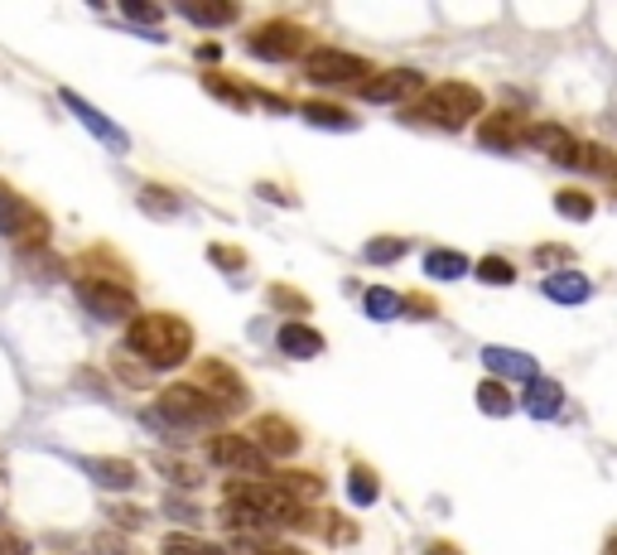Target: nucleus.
I'll return each mask as SVG.
<instances>
[{
    "mask_svg": "<svg viewBox=\"0 0 617 555\" xmlns=\"http://www.w3.org/2000/svg\"><path fill=\"white\" fill-rule=\"evenodd\" d=\"M603 555H617V527H608V541H603Z\"/></svg>",
    "mask_w": 617,
    "mask_h": 555,
    "instance_id": "43",
    "label": "nucleus"
},
{
    "mask_svg": "<svg viewBox=\"0 0 617 555\" xmlns=\"http://www.w3.org/2000/svg\"><path fill=\"white\" fill-rule=\"evenodd\" d=\"M473 275H478L482 285H516V266L507 257H482L473 266Z\"/></svg>",
    "mask_w": 617,
    "mask_h": 555,
    "instance_id": "32",
    "label": "nucleus"
},
{
    "mask_svg": "<svg viewBox=\"0 0 617 555\" xmlns=\"http://www.w3.org/2000/svg\"><path fill=\"white\" fill-rule=\"evenodd\" d=\"M251 444L266 454V459H295L305 435L289 425L285 416H256V430H251Z\"/></svg>",
    "mask_w": 617,
    "mask_h": 555,
    "instance_id": "11",
    "label": "nucleus"
},
{
    "mask_svg": "<svg viewBox=\"0 0 617 555\" xmlns=\"http://www.w3.org/2000/svg\"><path fill=\"white\" fill-rule=\"evenodd\" d=\"M203 87L212 97H218V102H227V107H237V111H246L251 107V92H246V87H237L232 83L227 73H203Z\"/></svg>",
    "mask_w": 617,
    "mask_h": 555,
    "instance_id": "29",
    "label": "nucleus"
},
{
    "mask_svg": "<svg viewBox=\"0 0 617 555\" xmlns=\"http://www.w3.org/2000/svg\"><path fill=\"white\" fill-rule=\"evenodd\" d=\"M541 295L555 305H583V299H593V281L583 271H555L541 281Z\"/></svg>",
    "mask_w": 617,
    "mask_h": 555,
    "instance_id": "17",
    "label": "nucleus"
},
{
    "mask_svg": "<svg viewBox=\"0 0 617 555\" xmlns=\"http://www.w3.org/2000/svg\"><path fill=\"white\" fill-rule=\"evenodd\" d=\"M420 555H464V551H458L454 541H424V551H420Z\"/></svg>",
    "mask_w": 617,
    "mask_h": 555,
    "instance_id": "41",
    "label": "nucleus"
},
{
    "mask_svg": "<svg viewBox=\"0 0 617 555\" xmlns=\"http://www.w3.org/2000/svg\"><path fill=\"white\" fill-rule=\"evenodd\" d=\"M468 271H473V261H468L464 251H454V247L424 251V275H430V281H458V275H468Z\"/></svg>",
    "mask_w": 617,
    "mask_h": 555,
    "instance_id": "22",
    "label": "nucleus"
},
{
    "mask_svg": "<svg viewBox=\"0 0 617 555\" xmlns=\"http://www.w3.org/2000/svg\"><path fill=\"white\" fill-rule=\"evenodd\" d=\"M59 97H63V107H69V111H73V116H77V121H83V126H87V131H92V136H97V140H102V146H111V150H116V155H126V150H131V136H126V131H121V126H116V121H107V116H102V111H97L92 102H87V97H77V92H73V87H63V92H59Z\"/></svg>",
    "mask_w": 617,
    "mask_h": 555,
    "instance_id": "12",
    "label": "nucleus"
},
{
    "mask_svg": "<svg viewBox=\"0 0 617 555\" xmlns=\"http://www.w3.org/2000/svg\"><path fill=\"white\" fill-rule=\"evenodd\" d=\"M126 353L140 358L150 372L184 368L194 358V329L178 314H136L126 329Z\"/></svg>",
    "mask_w": 617,
    "mask_h": 555,
    "instance_id": "1",
    "label": "nucleus"
},
{
    "mask_svg": "<svg viewBox=\"0 0 617 555\" xmlns=\"http://www.w3.org/2000/svg\"><path fill=\"white\" fill-rule=\"evenodd\" d=\"M526 140V121L516 116V111H492V116L478 121V146L482 150H516Z\"/></svg>",
    "mask_w": 617,
    "mask_h": 555,
    "instance_id": "15",
    "label": "nucleus"
},
{
    "mask_svg": "<svg viewBox=\"0 0 617 555\" xmlns=\"http://www.w3.org/2000/svg\"><path fill=\"white\" fill-rule=\"evenodd\" d=\"M305 77L319 87H347V83L362 87L367 77H372V63L347 53V49H309L305 53Z\"/></svg>",
    "mask_w": 617,
    "mask_h": 555,
    "instance_id": "6",
    "label": "nucleus"
},
{
    "mask_svg": "<svg viewBox=\"0 0 617 555\" xmlns=\"http://www.w3.org/2000/svg\"><path fill=\"white\" fill-rule=\"evenodd\" d=\"M0 237H15L20 247H44L49 242V218L29 198H20L10 184H0Z\"/></svg>",
    "mask_w": 617,
    "mask_h": 555,
    "instance_id": "5",
    "label": "nucleus"
},
{
    "mask_svg": "<svg viewBox=\"0 0 617 555\" xmlns=\"http://www.w3.org/2000/svg\"><path fill=\"white\" fill-rule=\"evenodd\" d=\"M266 483H271L275 493H285L289 503H299V507H305V503H319V497H323V479H319V473L280 469V473H271V479H266Z\"/></svg>",
    "mask_w": 617,
    "mask_h": 555,
    "instance_id": "19",
    "label": "nucleus"
},
{
    "mask_svg": "<svg viewBox=\"0 0 617 555\" xmlns=\"http://www.w3.org/2000/svg\"><path fill=\"white\" fill-rule=\"evenodd\" d=\"M160 469L170 473L174 483H184V488H198V483H203V473H198V469H188V464H178V459H160Z\"/></svg>",
    "mask_w": 617,
    "mask_h": 555,
    "instance_id": "38",
    "label": "nucleus"
},
{
    "mask_svg": "<svg viewBox=\"0 0 617 555\" xmlns=\"http://www.w3.org/2000/svg\"><path fill=\"white\" fill-rule=\"evenodd\" d=\"M420 126H440V131H464L473 116H482V92L473 83H434L406 111Z\"/></svg>",
    "mask_w": 617,
    "mask_h": 555,
    "instance_id": "2",
    "label": "nucleus"
},
{
    "mask_svg": "<svg viewBox=\"0 0 617 555\" xmlns=\"http://www.w3.org/2000/svg\"><path fill=\"white\" fill-rule=\"evenodd\" d=\"M575 261V247H559V242H545V247H535V266H545L550 275L559 271V266Z\"/></svg>",
    "mask_w": 617,
    "mask_h": 555,
    "instance_id": "36",
    "label": "nucleus"
},
{
    "mask_svg": "<svg viewBox=\"0 0 617 555\" xmlns=\"http://www.w3.org/2000/svg\"><path fill=\"white\" fill-rule=\"evenodd\" d=\"M0 555H29V546L15 536V531H5V527H0Z\"/></svg>",
    "mask_w": 617,
    "mask_h": 555,
    "instance_id": "40",
    "label": "nucleus"
},
{
    "mask_svg": "<svg viewBox=\"0 0 617 555\" xmlns=\"http://www.w3.org/2000/svg\"><path fill=\"white\" fill-rule=\"evenodd\" d=\"M400 299H406V295L386 291V285H372V291L362 295V309H367V319H377V324H386V319H400Z\"/></svg>",
    "mask_w": 617,
    "mask_h": 555,
    "instance_id": "28",
    "label": "nucleus"
},
{
    "mask_svg": "<svg viewBox=\"0 0 617 555\" xmlns=\"http://www.w3.org/2000/svg\"><path fill=\"white\" fill-rule=\"evenodd\" d=\"M208 459L222 464V469H232V473H251V479H266V473H271V459H266L246 435H212Z\"/></svg>",
    "mask_w": 617,
    "mask_h": 555,
    "instance_id": "9",
    "label": "nucleus"
},
{
    "mask_svg": "<svg viewBox=\"0 0 617 555\" xmlns=\"http://www.w3.org/2000/svg\"><path fill=\"white\" fill-rule=\"evenodd\" d=\"M299 116H305L309 126H323V131H353L357 126V116H347V111L333 107V102H305Z\"/></svg>",
    "mask_w": 617,
    "mask_h": 555,
    "instance_id": "26",
    "label": "nucleus"
},
{
    "mask_svg": "<svg viewBox=\"0 0 617 555\" xmlns=\"http://www.w3.org/2000/svg\"><path fill=\"white\" fill-rule=\"evenodd\" d=\"M575 170H583V174H603V180H613L617 174V155L608 150V146H583L579 140V155H575Z\"/></svg>",
    "mask_w": 617,
    "mask_h": 555,
    "instance_id": "27",
    "label": "nucleus"
},
{
    "mask_svg": "<svg viewBox=\"0 0 617 555\" xmlns=\"http://www.w3.org/2000/svg\"><path fill=\"white\" fill-rule=\"evenodd\" d=\"M194 386L203 396H212L222 410H246V402H251V386H246V377L237 368H227V362H218V358H208V362H198L194 368Z\"/></svg>",
    "mask_w": 617,
    "mask_h": 555,
    "instance_id": "8",
    "label": "nucleus"
},
{
    "mask_svg": "<svg viewBox=\"0 0 617 555\" xmlns=\"http://www.w3.org/2000/svg\"><path fill=\"white\" fill-rule=\"evenodd\" d=\"M227 410H222L212 396H203L194 382H174L155 396V406L145 410V425H184V430H198V425H222Z\"/></svg>",
    "mask_w": 617,
    "mask_h": 555,
    "instance_id": "3",
    "label": "nucleus"
},
{
    "mask_svg": "<svg viewBox=\"0 0 617 555\" xmlns=\"http://www.w3.org/2000/svg\"><path fill=\"white\" fill-rule=\"evenodd\" d=\"M77 299L92 309V319L102 324H131L136 319V295L116 281H92V275H77Z\"/></svg>",
    "mask_w": 617,
    "mask_h": 555,
    "instance_id": "7",
    "label": "nucleus"
},
{
    "mask_svg": "<svg viewBox=\"0 0 617 555\" xmlns=\"http://www.w3.org/2000/svg\"><path fill=\"white\" fill-rule=\"evenodd\" d=\"M208 261L222 266V271H246V251H242V247H227V242H212V247H208Z\"/></svg>",
    "mask_w": 617,
    "mask_h": 555,
    "instance_id": "35",
    "label": "nucleus"
},
{
    "mask_svg": "<svg viewBox=\"0 0 617 555\" xmlns=\"http://www.w3.org/2000/svg\"><path fill=\"white\" fill-rule=\"evenodd\" d=\"M77 464H83L87 479L102 483V488H111V493H116V488L126 493V488H136V483H140V473H136V464H131V459H77Z\"/></svg>",
    "mask_w": 617,
    "mask_h": 555,
    "instance_id": "18",
    "label": "nucleus"
},
{
    "mask_svg": "<svg viewBox=\"0 0 617 555\" xmlns=\"http://www.w3.org/2000/svg\"><path fill=\"white\" fill-rule=\"evenodd\" d=\"M266 305H275V309H289V314H305V309H313V305H309V295L289 291V285H271V291H266Z\"/></svg>",
    "mask_w": 617,
    "mask_h": 555,
    "instance_id": "34",
    "label": "nucleus"
},
{
    "mask_svg": "<svg viewBox=\"0 0 617 555\" xmlns=\"http://www.w3.org/2000/svg\"><path fill=\"white\" fill-rule=\"evenodd\" d=\"M126 20H140V25H160V5H145V0H126Z\"/></svg>",
    "mask_w": 617,
    "mask_h": 555,
    "instance_id": "39",
    "label": "nucleus"
},
{
    "mask_svg": "<svg viewBox=\"0 0 617 555\" xmlns=\"http://www.w3.org/2000/svg\"><path fill=\"white\" fill-rule=\"evenodd\" d=\"M400 314H410V319H440V305H434L430 295H406V299H400Z\"/></svg>",
    "mask_w": 617,
    "mask_h": 555,
    "instance_id": "37",
    "label": "nucleus"
},
{
    "mask_svg": "<svg viewBox=\"0 0 617 555\" xmlns=\"http://www.w3.org/2000/svg\"><path fill=\"white\" fill-rule=\"evenodd\" d=\"M164 555H227L222 546H208V541H194V536H184V531H174V536H164Z\"/></svg>",
    "mask_w": 617,
    "mask_h": 555,
    "instance_id": "33",
    "label": "nucleus"
},
{
    "mask_svg": "<svg viewBox=\"0 0 617 555\" xmlns=\"http://www.w3.org/2000/svg\"><path fill=\"white\" fill-rule=\"evenodd\" d=\"M478 410L482 416H511L516 410V396L507 392V382H497V377H488V382H478Z\"/></svg>",
    "mask_w": 617,
    "mask_h": 555,
    "instance_id": "24",
    "label": "nucleus"
},
{
    "mask_svg": "<svg viewBox=\"0 0 617 555\" xmlns=\"http://www.w3.org/2000/svg\"><path fill=\"white\" fill-rule=\"evenodd\" d=\"M251 555H305V551H295V546H256Z\"/></svg>",
    "mask_w": 617,
    "mask_h": 555,
    "instance_id": "42",
    "label": "nucleus"
},
{
    "mask_svg": "<svg viewBox=\"0 0 617 555\" xmlns=\"http://www.w3.org/2000/svg\"><path fill=\"white\" fill-rule=\"evenodd\" d=\"M482 368L497 377V382H535V377H541V362H535L531 353L502 348V343H488V348H482Z\"/></svg>",
    "mask_w": 617,
    "mask_h": 555,
    "instance_id": "13",
    "label": "nucleus"
},
{
    "mask_svg": "<svg viewBox=\"0 0 617 555\" xmlns=\"http://www.w3.org/2000/svg\"><path fill=\"white\" fill-rule=\"evenodd\" d=\"M521 410L531 420H555L559 410H565V386L550 382V377H535V382H526V392H521Z\"/></svg>",
    "mask_w": 617,
    "mask_h": 555,
    "instance_id": "16",
    "label": "nucleus"
},
{
    "mask_svg": "<svg viewBox=\"0 0 617 555\" xmlns=\"http://www.w3.org/2000/svg\"><path fill=\"white\" fill-rule=\"evenodd\" d=\"M555 213L569 218V222H589L593 213H599V198L583 194V188H559V194H555Z\"/></svg>",
    "mask_w": 617,
    "mask_h": 555,
    "instance_id": "25",
    "label": "nucleus"
},
{
    "mask_svg": "<svg viewBox=\"0 0 617 555\" xmlns=\"http://www.w3.org/2000/svg\"><path fill=\"white\" fill-rule=\"evenodd\" d=\"M178 15H184L188 25L218 29V25H232L242 10H237V0H184V5H178Z\"/></svg>",
    "mask_w": 617,
    "mask_h": 555,
    "instance_id": "20",
    "label": "nucleus"
},
{
    "mask_svg": "<svg viewBox=\"0 0 617 555\" xmlns=\"http://www.w3.org/2000/svg\"><path fill=\"white\" fill-rule=\"evenodd\" d=\"M424 92V73L415 69H386V73H372L362 83V97L377 107H391V102H410V97Z\"/></svg>",
    "mask_w": 617,
    "mask_h": 555,
    "instance_id": "10",
    "label": "nucleus"
},
{
    "mask_svg": "<svg viewBox=\"0 0 617 555\" xmlns=\"http://www.w3.org/2000/svg\"><path fill=\"white\" fill-rule=\"evenodd\" d=\"M309 49V29L295 20H261V25L246 35V53L266 63H289Z\"/></svg>",
    "mask_w": 617,
    "mask_h": 555,
    "instance_id": "4",
    "label": "nucleus"
},
{
    "mask_svg": "<svg viewBox=\"0 0 617 555\" xmlns=\"http://www.w3.org/2000/svg\"><path fill=\"white\" fill-rule=\"evenodd\" d=\"M140 208L145 213H160V218H174V213H184V198H174V188H145L140 194Z\"/></svg>",
    "mask_w": 617,
    "mask_h": 555,
    "instance_id": "31",
    "label": "nucleus"
},
{
    "mask_svg": "<svg viewBox=\"0 0 617 555\" xmlns=\"http://www.w3.org/2000/svg\"><path fill=\"white\" fill-rule=\"evenodd\" d=\"M613 188H617V174H613Z\"/></svg>",
    "mask_w": 617,
    "mask_h": 555,
    "instance_id": "44",
    "label": "nucleus"
},
{
    "mask_svg": "<svg viewBox=\"0 0 617 555\" xmlns=\"http://www.w3.org/2000/svg\"><path fill=\"white\" fill-rule=\"evenodd\" d=\"M377 497H381V483H377L372 464H353V469H347V503L372 507Z\"/></svg>",
    "mask_w": 617,
    "mask_h": 555,
    "instance_id": "23",
    "label": "nucleus"
},
{
    "mask_svg": "<svg viewBox=\"0 0 617 555\" xmlns=\"http://www.w3.org/2000/svg\"><path fill=\"white\" fill-rule=\"evenodd\" d=\"M406 251H410V242H406V237H372V242L362 247V257L372 261V266H391V261L406 257Z\"/></svg>",
    "mask_w": 617,
    "mask_h": 555,
    "instance_id": "30",
    "label": "nucleus"
},
{
    "mask_svg": "<svg viewBox=\"0 0 617 555\" xmlns=\"http://www.w3.org/2000/svg\"><path fill=\"white\" fill-rule=\"evenodd\" d=\"M526 146H535V150L545 155V160H555V164H569V170H575L579 140H575V131L555 126V121H541V126H526Z\"/></svg>",
    "mask_w": 617,
    "mask_h": 555,
    "instance_id": "14",
    "label": "nucleus"
},
{
    "mask_svg": "<svg viewBox=\"0 0 617 555\" xmlns=\"http://www.w3.org/2000/svg\"><path fill=\"white\" fill-rule=\"evenodd\" d=\"M275 343H280V353H285V358H319L323 353V333L319 329H309V324H285L275 333Z\"/></svg>",
    "mask_w": 617,
    "mask_h": 555,
    "instance_id": "21",
    "label": "nucleus"
}]
</instances>
